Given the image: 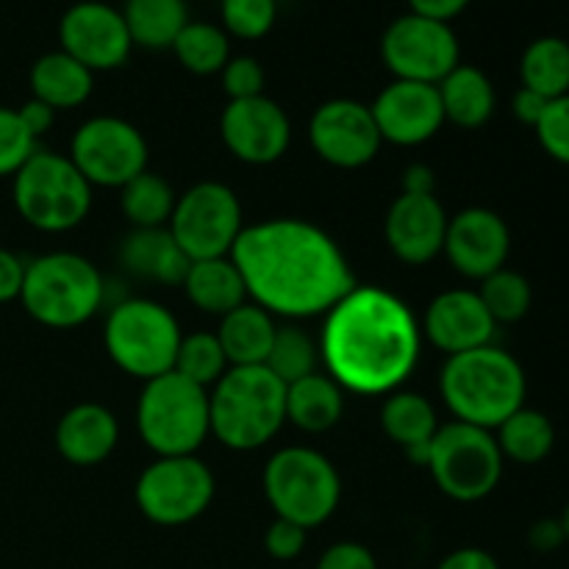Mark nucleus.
<instances>
[{
	"label": "nucleus",
	"instance_id": "obj_1",
	"mask_svg": "<svg viewBox=\"0 0 569 569\" xmlns=\"http://www.w3.org/2000/svg\"><path fill=\"white\" fill-rule=\"evenodd\" d=\"M228 259L248 298L287 320L328 315L356 287L348 256L331 233L295 217L244 226Z\"/></svg>",
	"mask_w": 569,
	"mask_h": 569
},
{
	"label": "nucleus",
	"instance_id": "obj_2",
	"mask_svg": "<svg viewBox=\"0 0 569 569\" xmlns=\"http://www.w3.org/2000/svg\"><path fill=\"white\" fill-rule=\"evenodd\" d=\"M320 361L356 395H392L420 365L422 331L415 311L383 287L356 283L326 315Z\"/></svg>",
	"mask_w": 569,
	"mask_h": 569
},
{
	"label": "nucleus",
	"instance_id": "obj_3",
	"mask_svg": "<svg viewBox=\"0 0 569 569\" xmlns=\"http://www.w3.org/2000/svg\"><path fill=\"white\" fill-rule=\"evenodd\" d=\"M439 392L456 420L495 431L526 406L528 378L520 361L492 342L448 356L439 376Z\"/></svg>",
	"mask_w": 569,
	"mask_h": 569
},
{
	"label": "nucleus",
	"instance_id": "obj_4",
	"mask_svg": "<svg viewBox=\"0 0 569 569\" xmlns=\"http://www.w3.org/2000/svg\"><path fill=\"white\" fill-rule=\"evenodd\" d=\"M211 433L228 450L264 448L287 422V387L259 367H228L209 392Z\"/></svg>",
	"mask_w": 569,
	"mask_h": 569
},
{
	"label": "nucleus",
	"instance_id": "obj_5",
	"mask_svg": "<svg viewBox=\"0 0 569 569\" xmlns=\"http://www.w3.org/2000/svg\"><path fill=\"white\" fill-rule=\"evenodd\" d=\"M106 298L98 267L70 250L44 253L26 264L20 303L39 326L78 328L92 320Z\"/></svg>",
	"mask_w": 569,
	"mask_h": 569
},
{
	"label": "nucleus",
	"instance_id": "obj_6",
	"mask_svg": "<svg viewBox=\"0 0 569 569\" xmlns=\"http://www.w3.org/2000/svg\"><path fill=\"white\" fill-rule=\"evenodd\" d=\"M137 428L142 442L159 459L194 456L211 433L209 389L176 370L144 381L137 403Z\"/></svg>",
	"mask_w": 569,
	"mask_h": 569
},
{
	"label": "nucleus",
	"instance_id": "obj_7",
	"mask_svg": "<svg viewBox=\"0 0 569 569\" xmlns=\"http://www.w3.org/2000/svg\"><path fill=\"white\" fill-rule=\"evenodd\" d=\"M14 209L31 228L64 233L81 226L92 209V187L70 156L37 150L14 172Z\"/></svg>",
	"mask_w": 569,
	"mask_h": 569
},
{
	"label": "nucleus",
	"instance_id": "obj_8",
	"mask_svg": "<svg viewBox=\"0 0 569 569\" xmlns=\"http://www.w3.org/2000/svg\"><path fill=\"white\" fill-rule=\"evenodd\" d=\"M261 483L278 520H289L306 531L331 520L342 498V481L331 459L300 445L278 450L267 461Z\"/></svg>",
	"mask_w": 569,
	"mask_h": 569
},
{
	"label": "nucleus",
	"instance_id": "obj_9",
	"mask_svg": "<svg viewBox=\"0 0 569 569\" xmlns=\"http://www.w3.org/2000/svg\"><path fill=\"white\" fill-rule=\"evenodd\" d=\"M181 337V326L170 309L156 300L131 298L109 311L103 342L122 372L153 381L176 367Z\"/></svg>",
	"mask_w": 569,
	"mask_h": 569
},
{
	"label": "nucleus",
	"instance_id": "obj_10",
	"mask_svg": "<svg viewBox=\"0 0 569 569\" xmlns=\"http://www.w3.org/2000/svg\"><path fill=\"white\" fill-rule=\"evenodd\" d=\"M506 459L498 439L487 428L470 422H445L433 433L426 470L439 492L456 503H478L500 487Z\"/></svg>",
	"mask_w": 569,
	"mask_h": 569
},
{
	"label": "nucleus",
	"instance_id": "obj_11",
	"mask_svg": "<svg viewBox=\"0 0 569 569\" xmlns=\"http://www.w3.org/2000/svg\"><path fill=\"white\" fill-rule=\"evenodd\" d=\"M217 492L214 472L198 456L156 459L137 481L139 511L161 528L189 526L211 506Z\"/></svg>",
	"mask_w": 569,
	"mask_h": 569
},
{
	"label": "nucleus",
	"instance_id": "obj_12",
	"mask_svg": "<svg viewBox=\"0 0 569 569\" xmlns=\"http://www.w3.org/2000/svg\"><path fill=\"white\" fill-rule=\"evenodd\" d=\"M167 226L189 261L222 259L244 228L242 203L226 183L200 181L176 200Z\"/></svg>",
	"mask_w": 569,
	"mask_h": 569
},
{
	"label": "nucleus",
	"instance_id": "obj_13",
	"mask_svg": "<svg viewBox=\"0 0 569 569\" xmlns=\"http://www.w3.org/2000/svg\"><path fill=\"white\" fill-rule=\"evenodd\" d=\"M381 59L398 81L437 87L461 64V44L450 22L422 14H403L387 26L381 37Z\"/></svg>",
	"mask_w": 569,
	"mask_h": 569
},
{
	"label": "nucleus",
	"instance_id": "obj_14",
	"mask_svg": "<svg viewBox=\"0 0 569 569\" xmlns=\"http://www.w3.org/2000/svg\"><path fill=\"white\" fill-rule=\"evenodd\" d=\"M70 161L89 187L122 189L148 170V142L128 120L92 117L72 137Z\"/></svg>",
	"mask_w": 569,
	"mask_h": 569
},
{
	"label": "nucleus",
	"instance_id": "obj_15",
	"mask_svg": "<svg viewBox=\"0 0 569 569\" xmlns=\"http://www.w3.org/2000/svg\"><path fill=\"white\" fill-rule=\"evenodd\" d=\"M309 139L315 153L339 170L370 164L383 142L370 106L350 98L326 100L311 114Z\"/></svg>",
	"mask_w": 569,
	"mask_h": 569
},
{
	"label": "nucleus",
	"instance_id": "obj_16",
	"mask_svg": "<svg viewBox=\"0 0 569 569\" xmlns=\"http://www.w3.org/2000/svg\"><path fill=\"white\" fill-rule=\"evenodd\" d=\"M59 42L64 53L92 72L117 70L133 50L122 11L103 0L72 3L59 20Z\"/></svg>",
	"mask_w": 569,
	"mask_h": 569
},
{
	"label": "nucleus",
	"instance_id": "obj_17",
	"mask_svg": "<svg viewBox=\"0 0 569 569\" xmlns=\"http://www.w3.org/2000/svg\"><path fill=\"white\" fill-rule=\"evenodd\" d=\"M220 137L239 161L264 167L281 159L289 150L292 122H289L287 111L267 94L228 100L220 117Z\"/></svg>",
	"mask_w": 569,
	"mask_h": 569
},
{
	"label": "nucleus",
	"instance_id": "obj_18",
	"mask_svg": "<svg viewBox=\"0 0 569 569\" xmlns=\"http://www.w3.org/2000/svg\"><path fill=\"white\" fill-rule=\"evenodd\" d=\"M442 253L456 272L470 281H483L509 261L511 231L498 211L470 206L448 220Z\"/></svg>",
	"mask_w": 569,
	"mask_h": 569
},
{
	"label": "nucleus",
	"instance_id": "obj_19",
	"mask_svg": "<svg viewBox=\"0 0 569 569\" xmlns=\"http://www.w3.org/2000/svg\"><path fill=\"white\" fill-rule=\"evenodd\" d=\"M370 111L376 117L383 142L400 144V148H415V144L428 142L445 126L439 89L431 83L398 81L395 78L389 87L378 92Z\"/></svg>",
	"mask_w": 569,
	"mask_h": 569
},
{
	"label": "nucleus",
	"instance_id": "obj_20",
	"mask_svg": "<svg viewBox=\"0 0 569 569\" xmlns=\"http://www.w3.org/2000/svg\"><path fill=\"white\" fill-rule=\"evenodd\" d=\"M448 220V211L437 194L400 192L383 220V239L395 259L409 267H422L442 253Z\"/></svg>",
	"mask_w": 569,
	"mask_h": 569
},
{
	"label": "nucleus",
	"instance_id": "obj_21",
	"mask_svg": "<svg viewBox=\"0 0 569 569\" xmlns=\"http://www.w3.org/2000/svg\"><path fill=\"white\" fill-rule=\"evenodd\" d=\"M420 331L445 356H456L492 345L498 322L487 311L478 289H448L428 303Z\"/></svg>",
	"mask_w": 569,
	"mask_h": 569
},
{
	"label": "nucleus",
	"instance_id": "obj_22",
	"mask_svg": "<svg viewBox=\"0 0 569 569\" xmlns=\"http://www.w3.org/2000/svg\"><path fill=\"white\" fill-rule=\"evenodd\" d=\"M120 442V422L106 406L78 403L56 426V450L76 467H94L109 459Z\"/></svg>",
	"mask_w": 569,
	"mask_h": 569
},
{
	"label": "nucleus",
	"instance_id": "obj_23",
	"mask_svg": "<svg viewBox=\"0 0 569 569\" xmlns=\"http://www.w3.org/2000/svg\"><path fill=\"white\" fill-rule=\"evenodd\" d=\"M120 261L131 276L164 287H181L192 264L172 239L170 228H133L120 244Z\"/></svg>",
	"mask_w": 569,
	"mask_h": 569
},
{
	"label": "nucleus",
	"instance_id": "obj_24",
	"mask_svg": "<svg viewBox=\"0 0 569 569\" xmlns=\"http://www.w3.org/2000/svg\"><path fill=\"white\" fill-rule=\"evenodd\" d=\"M381 428L398 448L406 450L415 465L426 467L433 433L439 431V417L431 400L420 392L387 395L381 406Z\"/></svg>",
	"mask_w": 569,
	"mask_h": 569
},
{
	"label": "nucleus",
	"instance_id": "obj_25",
	"mask_svg": "<svg viewBox=\"0 0 569 569\" xmlns=\"http://www.w3.org/2000/svg\"><path fill=\"white\" fill-rule=\"evenodd\" d=\"M439 100H442L445 122L476 131L492 120L498 109V92L492 78L472 64H459L437 83Z\"/></svg>",
	"mask_w": 569,
	"mask_h": 569
},
{
	"label": "nucleus",
	"instance_id": "obj_26",
	"mask_svg": "<svg viewBox=\"0 0 569 569\" xmlns=\"http://www.w3.org/2000/svg\"><path fill=\"white\" fill-rule=\"evenodd\" d=\"M28 83L31 98L42 100L53 111H64L87 103L94 89V72L64 50H50L33 61Z\"/></svg>",
	"mask_w": 569,
	"mask_h": 569
},
{
	"label": "nucleus",
	"instance_id": "obj_27",
	"mask_svg": "<svg viewBox=\"0 0 569 569\" xmlns=\"http://www.w3.org/2000/svg\"><path fill=\"white\" fill-rule=\"evenodd\" d=\"M181 287L189 303L206 315L226 317L242 303H248V289H244L242 276L228 256L192 261Z\"/></svg>",
	"mask_w": 569,
	"mask_h": 569
},
{
	"label": "nucleus",
	"instance_id": "obj_28",
	"mask_svg": "<svg viewBox=\"0 0 569 569\" xmlns=\"http://www.w3.org/2000/svg\"><path fill=\"white\" fill-rule=\"evenodd\" d=\"M345 389L328 372H311L287 387V420L306 433H326L342 420Z\"/></svg>",
	"mask_w": 569,
	"mask_h": 569
},
{
	"label": "nucleus",
	"instance_id": "obj_29",
	"mask_svg": "<svg viewBox=\"0 0 569 569\" xmlns=\"http://www.w3.org/2000/svg\"><path fill=\"white\" fill-rule=\"evenodd\" d=\"M220 348L226 353L228 367H259L267 361V353L276 339V322L261 306L242 303L231 315L220 317Z\"/></svg>",
	"mask_w": 569,
	"mask_h": 569
},
{
	"label": "nucleus",
	"instance_id": "obj_30",
	"mask_svg": "<svg viewBox=\"0 0 569 569\" xmlns=\"http://www.w3.org/2000/svg\"><path fill=\"white\" fill-rule=\"evenodd\" d=\"M495 439L506 461L533 467L542 465L556 448V426L545 411L539 409H517L509 420L495 428Z\"/></svg>",
	"mask_w": 569,
	"mask_h": 569
},
{
	"label": "nucleus",
	"instance_id": "obj_31",
	"mask_svg": "<svg viewBox=\"0 0 569 569\" xmlns=\"http://www.w3.org/2000/svg\"><path fill=\"white\" fill-rule=\"evenodd\" d=\"M131 42L148 50H167L189 22L187 0H126L122 3Z\"/></svg>",
	"mask_w": 569,
	"mask_h": 569
},
{
	"label": "nucleus",
	"instance_id": "obj_32",
	"mask_svg": "<svg viewBox=\"0 0 569 569\" xmlns=\"http://www.w3.org/2000/svg\"><path fill=\"white\" fill-rule=\"evenodd\" d=\"M520 81L531 92L556 100L569 94V42L561 37H537L520 56Z\"/></svg>",
	"mask_w": 569,
	"mask_h": 569
},
{
	"label": "nucleus",
	"instance_id": "obj_33",
	"mask_svg": "<svg viewBox=\"0 0 569 569\" xmlns=\"http://www.w3.org/2000/svg\"><path fill=\"white\" fill-rule=\"evenodd\" d=\"M170 50L192 76H217L231 59V37L214 22L189 20Z\"/></svg>",
	"mask_w": 569,
	"mask_h": 569
},
{
	"label": "nucleus",
	"instance_id": "obj_34",
	"mask_svg": "<svg viewBox=\"0 0 569 569\" xmlns=\"http://www.w3.org/2000/svg\"><path fill=\"white\" fill-rule=\"evenodd\" d=\"M176 200L170 183L150 170L120 189V209L133 228H167Z\"/></svg>",
	"mask_w": 569,
	"mask_h": 569
},
{
	"label": "nucleus",
	"instance_id": "obj_35",
	"mask_svg": "<svg viewBox=\"0 0 569 569\" xmlns=\"http://www.w3.org/2000/svg\"><path fill=\"white\" fill-rule=\"evenodd\" d=\"M320 365V345L298 326H283L276 328V339H272V348L267 353L264 367L283 383L300 381V378L311 376Z\"/></svg>",
	"mask_w": 569,
	"mask_h": 569
},
{
	"label": "nucleus",
	"instance_id": "obj_36",
	"mask_svg": "<svg viewBox=\"0 0 569 569\" xmlns=\"http://www.w3.org/2000/svg\"><path fill=\"white\" fill-rule=\"evenodd\" d=\"M478 295H481L483 306H487V311L492 315V320L498 322V326L520 322L533 306L531 281H528L522 272L509 270V267L483 278Z\"/></svg>",
	"mask_w": 569,
	"mask_h": 569
},
{
	"label": "nucleus",
	"instance_id": "obj_37",
	"mask_svg": "<svg viewBox=\"0 0 569 569\" xmlns=\"http://www.w3.org/2000/svg\"><path fill=\"white\" fill-rule=\"evenodd\" d=\"M172 370L203 389L214 387V383L228 372V359L226 353H222L217 333L198 331L189 333V337H181L176 367H172Z\"/></svg>",
	"mask_w": 569,
	"mask_h": 569
},
{
	"label": "nucleus",
	"instance_id": "obj_38",
	"mask_svg": "<svg viewBox=\"0 0 569 569\" xmlns=\"http://www.w3.org/2000/svg\"><path fill=\"white\" fill-rule=\"evenodd\" d=\"M220 17L228 37L256 42L276 26L278 0H220Z\"/></svg>",
	"mask_w": 569,
	"mask_h": 569
},
{
	"label": "nucleus",
	"instance_id": "obj_39",
	"mask_svg": "<svg viewBox=\"0 0 569 569\" xmlns=\"http://www.w3.org/2000/svg\"><path fill=\"white\" fill-rule=\"evenodd\" d=\"M37 153V139L22 126L17 109L0 106V178L11 176Z\"/></svg>",
	"mask_w": 569,
	"mask_h": 569
},
{
	"label": "nucleus",
	"instance_id": "obj_40",
	"mask_svg": "<svg viewBox=\"0 0 569 569\" xmlns=\"http://www.w3.org/2000/svg\"><path fill=\"white\" fill-rule=\"evenodd\" d=\"M533 131H537L545 153L559 164L569 167V94L550 100Z\"/></svg>",
	"mask_w": 569,
	"mask_h": 569
},
{
	"label": "nucleus",
	"instance_id": "obj_41",
	"mask_svg": "<svg viewBox=\"0 0 569 569\" xmlns=\"http://www.w3.org/2000/svg\"><path fill=\"white\" fill-rule=\"evenodd\" d=\"M222 89L228 100H244L264 94V67L253 56H231L222 67Z\"/></svg>",
	"mask_w": 569,
	"mask_h": 569
},
{
	"label": "nucleus",
	"instance_id": "obj_42",
	"mask_svg": "<svg viewBox=\"0 0 569 569\" xmlns=\"http://www.w3.org/2000/svg\"><path fill=\"white\" fill-rule=\"evenodd\" d=\"M306 542H309L306 528L295 526L289 520H278V517L264 533V548L276 561H295L306 550Z\"/></svg>",
	"mask_w": 569,
	"mask_h": 569
},
{
	"label": "nucleus",
	"instance_id": "obj_43",
	"mask_svg": "<svg viewBox=\"0 0 569 569\" xmlns=\"http://www.w3.org/2000/svg\"><path fill=\"white\" fill-rule=\"evenodd\" d=\"M315 569H378L376 556L359 542H337L320 556Z\"/></svg>",
	"mask_w": 569,
	"mask_h": 569
},
{
	"label": "nucleus",
	"instance_id": "obj_44",
	"mask_svg": "<svg viewBox=\"0 0 569 569\" xmlns=\"http://www.w3.org/2000/svg\"><path fill=\"white\" fill-rule=\"evenodd\" d=\"M565 545V526L556 517H542V520H537L528 528V548L537 550V553H556Z\"/></svg>",
	"mask_w": 569,
	"mask_h": 569
},
{
	"label": "nucleus",
	"instance_id": "obj_45",
	"mask_svg": "<svg viewBox=\"0 0 569 569\" xmlns=\"http://www.w3.org/2000/svg\"><path fill=\"white\" fill-rule=\"evenodd\" d=\"M22 278H26V264L11 250L0 248V306L20 300Z\"/></svg>",
	"mask_w": 569,
	"mask_h": 569
},
{
	"label": "nucleus",
	"instance_id": "obj_46",
	"mask_svg": "<svg viewBox=\"0 0 569 569\" xmlns=\"http://www.w3.org/2000/svg\"><path fill=\"white\" fill-rule=\"evenodd\" d=\"M548 103H550L548 98H542V94H537V92H531V89L520 87L515 92V98H511V114H515L517 120L522 122V126L537 128V122L542 120Z\"/></svg>",
	"mask_w": 569,
	"mask_h": 569
},
{
	"label": "nucleus",
	"instance_id": "obj_47",
	"mask_svg": "<svg viewBox=\"0 0 569 569\" xmlns=\"http://www.w3.org/2000/svg\"><path fill=\"white\" fill-rule=\"evenodd\" d=\"M17 114H20L22 126L28 128V133H31L33 139L44 137V133H48L50 128H53V122H56V111L50 109L48 103H42V100H37V98L26 100V103L17 109Z\"/></svg>",
	"mask_w": 569,
	"mask_h": 569
},
{
	"label": "nucleus",
	"instance_id": "obj_48",
	"mask_svg": "<svg viewBox=\"0 0 569 569\" xmlns=\"http://www.w3.org/2000/svg\"><path fill=\"white\" fill-rule=\"evenodd\" d=\"M409 3L411 14L431 17V20L450 22L472 3V0H406Z\"/></svg>",
	"mask_w": 569,
	"mask_h": 569
},
{
	"label": "nucleus",
	"instance_id": "obj_49",
	"mask_svg": "<svg viewBox=\"0 0 569 569\" xmlns=\"http://www.w3.org/2000/svg\"><path fill=\"white\" fill-rule=\"evenodd\" d=\"M437 569H500L492 553L481 548H461L453 550L450 556H445L442 565Z\"/></svg>",
	"mask_w": 569,
	"mask_h": 569
},
{
	"label": "nucleus",
	"instance_id": "obj_50",
	"mask_svg": "<svg viewBox=\"0 0 569 569\" xmlns=\"http://www.w3.org/2000/svg\"><path fill=\"white\" fill-rule=\"evenodd\" d=\"M403 192L406 194H437V178L428 164H411L403 172Z\"/></svg>",
	"mask_w": 569,
	"mask_h": 569
},
{
	"label": "nucleus",
	"instance_id": "obj_51",
	"mask_svg": "<svg viewBox=\"0 0 569 569\" xmlns=\"http://www.w3.org/2000/svg\"><path fill=\"white\" fill-rule=\"evenodd\" d=\"M559 520H561V526H565V537H567V542H569V503H567L565 515H561Z\"/></svg>",
	"mask_w": 569,
	"mask_h": 569
}]
</instances>
